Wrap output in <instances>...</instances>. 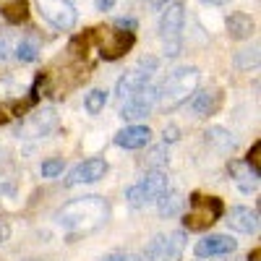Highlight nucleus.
<instances>
[{"instance_id":"obj_1","label":"nucleus","mask_w":261,"mask_h":261,"mask_svg":"<svg viewBox=\"0 0 261 261\" xmlns=\"http://www.w3.org/2000/svg\"><path fill=\"white\" fill-rule=\"evenodd\" d=\"M107 217H110V206L102 196H84L58 209L55 220L68 232H92L107 222Z\"/></svg>"},{"instance_id":"obj_2","label":"nucleus","mask_w":261,"mask_h":261,"mask_svg":"<svg viewBox=\"0 0 261 261\" xmlns=\"http://www.w3.org/2000/svg\"><path fill=\"white\" fill-rule=\"evenodd\" d=\"M199 68H188V65H183V68H175L172 73L165 76V81L157 86V102L165 107V110H175V107H180L183 102H188V97L199 89Z\"/></svg>"},{"instance_id":"obj_3","label":"nucleus","mask_w":261,"mask_h":261,"mask_svg":"<svg viewBox=\"0 0 261 261\" xmlns=\"http://www.w3.org/2000/svg\"><path fill=\"white\" fill-rule=\"evenodd\" d=\"M167 188H170V183H167L165 172L162 170H149L141 180H136L134 186L125 188V199H128L130 206L139 209V206H146L151 201H157Z\"/></svg>"},{"instance_id":"obj_4","label":"nucleus","mask_w":261,"mask_h":261,"mask_svg":"<svg viewBox=\"0 0 261 261\" xmlns=\"http://www.w3.org/2000/svg\"><path fill=\"white\" fill-rule=\"evenodd\" d=\"M186 230H172V232H162L154 235L149 241L144 256L149 261H180L183 251H186Z\"/></svg>"},{"instance_id":"obj_5","label":"nucleus","mask_w":261,"mask_h":261,"mask_svg":"<svg viewBox=\"0 0 261 261\" xmlns=\"http://www.w3.org/2000/svg\"><path fill=\"white\" fill-rule=\"evenodd\" d=\"M183 6L180 3H167L160 16V37L165 39V53L170 58L180 55V32H183Z\"/></svg>"},{"instance_id":"obj_6","label":"nucleus","mask_w":261,"mask_h":261,"mask_svg":"<svg viewBox=\"0 0 261 261\" xmlns=\"http://www.w3.org/2000/svg\"><path fill=\"white\" fill-rule=\"evenodd\" d=\"M157 107V84H146L136 94H130L128 99L120 102V118L128 123H136L144 120L146 115H151V110Z\"/></svg>"},{"instance_id":"obj_7","label":"nucleus","mask_w":261,"mask_h":261,"mask_svg":"<svg viewBox=\"0 0 261 261\" xmlns=\"http://www.w3.org/2000/svg\"><path fill=\"white\" fill-rule=\"evenodd\" d=\"M220 214H222L220 199H214V196H209V199L196 196V199L191 201L188 214L183 217V225H186V230H204V227H209L212 222L220 220Z\"/></svg>"},{"instance_id":"obj_8","label":"nucleus","mask_w":261,"mask_h":261,"mask_svg":"<svg viewBox=\"0 0 261 261\" xmlns=\"http://www.w3.org/2000/svg\"><path fill=\"white\" fill-rule=\"evenodd\" d=\"M37 11L50 27H55L60 32L73 29L79 21V13L68 0H37Z\"/></svg>"},{"instance_id":"obj_9","label":"nucleus","mask_w":261,"mask_h":261,"mask_svg":"<svg viewBox=\"0 0 261 261\" xmlns=\"http://www.w3.org/2000/svg\"><path fill=\"white\" fill-rule=\"evenodd\" d=\"M107 175V162L94 157V160H86L81 165H76L71 172H68V178H65V186L73 188V186H86V183H97Z\"/></svg>"},{"instance_id":"obj_10","label":"nucleus","mask_w":261,"mask_h":261,"mask_svg":"<svg viewBox=\"0 0 261 261\" xmlns=\"http://www.w3.org/2000/svg\"><path fill=\"white\" fill-rule=\"evenodd\" d=\"M238 248V241L230 235H206L204 241L196 243L193 253L199 258H212V256H227Z\"/></svg>"},{"instance_id":"obj_11","label":"nucleus","mask_w":261,"mask_h":261,"mask_svg":"<svg viewBox=\"0 0 261 261\" xmlns=\"http://www.w3.org/2000/svg\"><path fill=\"white\" fill-rule=\"evenodd\" d=\"M225 222H227L230 230H235V232L256 235V232H258V212L251 209V206H232Z\"/></svg>"},{"instance_id":"obj_12","label":"nucleus","mask_w":261,"mask_h":261,"mask_svg":"<svg viewBox=\"0 0 261 261\" xmlns=\"http://www.w3.org/2000/svg\"><path fill=\"white\" fill-rule=\"evenodd\" d=\"M230 175L232 180L238 183V188H241L243 193H251L258 188V178L261 172L256 165H251L248 160H241V162H230Z\"/></svg>"},{"instance_id":"obj_13","label":"nucleus","mask_w":261,"mask_h":261,"mask_svg":"<svg viewBox=\"0 0 261 261\" xmlns=\"http://www.w3.org/2000/svg\"><path fill=\"white\" fill-rule=\"evenodd\" d=\"M149 141H151V130L146 125H136V123L125 125L123 130L115 134V144L120 149H144V146H149Z\"/></svg>"},{"instance_id":"obj_14","label":"nucleus","mask_w":261,"mask_h":261,"mask_svg":"<svg viewBox=\"0 0 261 261\" xmlns=\"http://www.w3.org/2000/svg\"><path fill=\"white\" fill-rule=\"evenodd\" d=\"M149 81H151V73H146V71H141V68L128 71V73H123V76L118 79V84H115V94H118V99L123 102V99H128L130 94H136L141 86H146Z\"/></svg>"},{"instance_id":"obj_15","label":"nucleus","mask_w":261,"mask_h":261,"mask_svg":"<svg viewBox=\"0 0 261 261\" xmlns=\"http://www.w3.org/2000/svg\"><path fill=\"white\" fill-rule=\"evenodd\" d=\"M217 107H220V94L212 92V89H196L191 94V113L196 118H206L212 115Z\"/></svg>"},{"instance_id":"obj_16","label":"nucleus","mask_w":261,"mask_h":261,"mask_svg":"<svg viewBox=\"0 0 261 261\" xmlns=\"http://www.w3.org/2000/svg\"><path fill=\"white\" fill-rule=\"evenodd\" d=\"M206 144L214 149V151H220V154H230V151L235 149V139L230 130L220 128V125H212L206 130Z\"/></svg>"},{"instance_id":"obj_17","label":"nucleus","mask_w":261,"mask_h":261,"mask_svg":"<svg viewBox=\"0 0 261 261\" xmlns=\"http://www.w3.org/2000/svg\"><path fill=\"white\" fill-rule=\"evenodd\" d=\"M42 47H39V39L37 37H21L16 42V47H13V58L18 63H34L39 58Z\"/></svg>"},{"instance_id":"obj_18","label":"nucleus","mask_w":261,"mask_h":261,"mask_svg":"<svg viewBox=\"0 0 261 261\" xmlns=\"http://www.w3.org/2000/svg\"><path fill=\"white\" fill-rule=\"evenodd\" d=\"M227 34L230 39H248L253 34V21L246 13H232L227 18Z\"/></svg>"},{"instance_id":"obj_19","label":"nucleus","mask_w":261,"mask_h":261,"mask_svg":"<svg viewBox=\"0 0 261 261\" xmlns=\"http://www.w3.org/2000/svg\"><path fill=\"white\" fill-rule=\"evenodd\" d=\"M157 204H160V214L162 217H178L180 212H183V206H186V199L178 193V191H165L160 199H157Z\"/></svg>"},{"instance_id":"obj_20","label":"nucleus","mask_w":261,"mask_h":261,"mask_svg":"<svg viewBox=\"0 0 261 261\" xmlns=\"http://www.w3.org/2000/svg\"><path fill=\"white\" fill-rule=\"evenodd\" d=\"M53 125H55V113L53 110H45V113H39V115H34L29 120L27 130H29L32 136H45L47 130H53Z\"/></svg>"},{"instance_id":"obj_21","label":"nucleus","mask_w":261,"mask_h":261,"mask_svg":"<svg viewBox=\"0 0 261 261\" xmlns=\"http://www.w3.org/2000/svg\"><path fill=\"white\" fill-rule=\"evenodd\" d=\"M107 92L105 89H92L89 94H86V99H84V107H86V113L89 115H99L102 110H105V105H107Z\"/></svg>"},{"instance_id":"obj_22","label":"nucleus","mask_w":261,"mask_h":261,"mask_svg":"<svg viewBox=\"0 0 261 261\" xmlns=\"http://www.w3.org/2000/svg\"><path fill=\"white\" fill-rule=\"evenodd\" d=\"M258 65V47H253V50H241L235 55V68L238 71H251V68H256Z\"/></svg>"},{"instance_id":"obj_23","label":"nucleus","mask_w":261,"mask_h":261,"mask_svg":"<svg viewBox=\"0 0 261 261\" xmlns=\"http://www.w3.org/2000/svg\"><path fill=\"white\" fill-rule=\"evenodd\" d=\"M63 170H65L63 160H47V162H42V167H39L42 178H58V175H63Z\"/></svg>"},{"instance_id":"obj_24","label":"nucleus","mask_w":261,"mask_h":261,"mask_svg":"<svg viewBox=\"0 0 261 261\" xmlns=\"http://www.w3.org/2000/svg\"><path fill=\"white\" fill-rule=\"evenodd\" d=\"M99 261H141V256L130 253V251H113V253H105Z\"/></svg>"},{"instance_id":"obj_25","label":"nucleus","mask_w":261,"mask_h":261,"mask_svg":"<svg viewBox=\"0 0 261 261\" xmlns=\"http://www.w3.org/2000/svg\"><path fill=\"white\" fill-rule=\"evenodd\" d=\"M13 53V45H11V37L8 34H0V63H6Z\"/></svg>"},{"instance_id":"obj_26","label":"nucleus","mask_w":261,"mask_h":261,"mask_svg":"<svg viewBox=\"0 0 261 261\" xmlns=\"http://www.w3.org/2000/svg\"><path fill=\"white\" fill-rule=\"evenodd\" d=\"M162 139H165V144H167V141H170V144H172V141H178V128H175V125H170V128H165V134H162Z\"/></svg>"},{"instance_id":"obj_27","label":"nucleus","mask_w":261,"mask_h":261,"mask_svg":"<svg viewBox=\"0 0 261 261\" xmlns=\"http://www.w3.org/2000/svg\"><path fill=\"white\" fill-rule=\"evenodd\" d=\"M115 27H118V29H130V32H134V29H136V21H134V18H118Z\"/></svg>"},{"instance_id":"obj_28","label":"nucleus","mask_w":261,"mask_h":261,"mask_svg":"<svg viewBox=\"0 0 261 261\" xmlns=\"http://www.w3.org/2000/svg\"><path fill=\"white\" fill-rule=\"evenodd\" d=\"M113 6H115V0H94V8L97 11H113Z\"/></svg>"},{"instance_id":"obj_29","label":"nucleus","mask_w":261,"mask_h":261,"mask_svg":"<svg viewBox=\"0 0 261 261\" xmlns=\"http://www.w3.org/2000/svg\"><path fill=\"white\" fill-rule=\"evenodd\" d=\"M11 238V225L8 222H0V243H6Z\"/></svg>"},{"instance_id":"obj_30","label":"nucleus","mask_w":261,"mask_h":261,"mask_svg":"<svg viewBox=\"0 0 261 261\" xmlns=\"http://www.w3.org/2000/svg\"><path fill=\"white\" fill-rule=\"evenodd\" d=\"M167 3H170V0H149V6H151V8H157V11H160V8H165Z\"/></svg>"},{"instance_id":"obj_31","label":"nucleus","mask_w":261,"mask_h":261,"mask_svg":"<svg viewBox=\"0 0 261 261\" xmlns=\"http://www.w3.org/2000/svg\"><path fill=\"white\" fill-rule=\"evenodd\" d=\"M201 3H204V6H225L227 0H201Z\"/></svg>"}]
</instances>
